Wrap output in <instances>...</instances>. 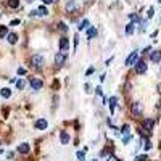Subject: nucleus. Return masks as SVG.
I'll return each instance as SVG.
<instances>
[{
  "label": "nucleus",
  "mask_w": 161,
  "mask_h": 161,
  "mask_svg": "<svg viewBox=\"0 0 161 161\" xmlns=\"http://www.w3.org/2000/svg\"><path fill=\"white\" fill-rule=\"evenodd\" d=\"M131 140H132V135H131V134H127V135L123 137V143H129Z\"/></svg>",
  "instance_id": "nucleus-29"
},
{
  "label": "nucleus",
  "mask_w": 161,
  "mask_h": 161,
  "mask_svg": "<svg viewBox=\"0 0 161 161\" xmlns=\"http://www.w3.org/2000/svg\"><path fill=\"white\" fill-rule=\"evenodd\" d=\"M47 126H48V123H47V119H37L36 121V129L37 131H45L47 129Z\"/></svg>",
  "instance_id": "nucleus-10"
},
{
  "label": "nucleus",
  "mask_w": 161,
  "mask_h": 161,
  "mask_svg": "<svg viewBox=\"0 0 161 161\" xmlns=\"http://www.w3.org/2000/svg\"><path fill=\"white\" fill-rule=\"evenodd\" d=\"M142 113H143V105L140 102H135L134 105H132V114H134V116H140Z\"/></svg>",
  "instance_id": "nucleus-7"
},
{
  "label": "nucleus",
  "mask_w": 161,
  "mask_h": 161,
  "mask_svg": "<svg viewBox=\"0 0 161 161\" xmlns=\"http://www.w3.org/2000/svg\"><path fill=\"white\" fill-rule=\"evenodd\" d=\"M150 60H152L153 63H159V61H161V50H155V52H152Z\"/></svg>",
  "instance_id": "nucleus-11"
},
{
  "label": "nucleus",
  "mask_w": 161,
  "mask_h": 161,
  "mask_svg": "<svg viewBox=\"0 0 161 161\" xmlns=\"http://www.w3.org/2000/svg\"><path fill=\"white\" fill-rule=\"evenodd\" d=\"M29 150H31V148H29V145H27L26 142L18 145V153H21V155H27V153H29Z\"/></svg>",
  "instance_id": "nucleus-12"
},
{
  "label": "nucleus",
  "mask_w": 161,
  "mask_h": 161,
  "mask_svg": "<svg viewBox=\"0 0 161 161\" xmlns=\"http://www.w3.org/2000/svg\"><path fill=\"white\" fill-rule=\"evenodd\" d=\"M18 7H20V0H8V8L16 10Z\"/></svg>",
  "instance_id": "nucleus-18"
},
{
  "label": "nucleus",
  "mask_w": 161,
  "mask_h": 161,
  "mask_svg": "<svg viewBox=\"0 0 161 161\" xmlns=\"http://www.w3.org/2000/svg\"><path fill=\"white\" fill-rule=\"evenodd\" d=\"M87 37L89 39L97 37V29H95V27H89V29H87Z\"/></svg>",
  "instance_id": "nucleus-21"
},
{
  "label": "nucleus",
  "mask_w": 161,
  "mask_h": 161,
  "mask_svg": "<svg viewBox=\"0 0 161 161\" xmlns=\"http://www.w3.org/2000/svg\"><path fill=\"white\" fill-rule=\"evenodd\" d=\"M58 31L60 32H68V26L65 24V23H60V24H58Z\"/></svg>",
  "instance_id": "nucleus-24"
},
{
  "label": "nucleus",
  "mask_w": 161,
  "mask_h": 161,
  "mask_svg": "<svg viewBox=\"0 0 161 161\" xmlns=\"http://www.w3.org/2000/svg\"><path fill=\"white\" fill-rule=\"evenodd\" d=\"M24 85H26V79H18V80H16V89H18V90H23V89H24Z\"/></svg>",
  "instance_id": "nucleus-20"
},
{
  "label": "nucleus",
  "mask_w": 161,
  "mask_h": 161,
  "mask_svg": "<svg viewBox=\"0 0 161 161\" xmlns=\"http://www.w3.org/2000/svg\"><path fill=\"white\" fill-rule=\"evenodd\" d=\"M70 139H71V137H70V134H68L66 131H63L60 134V142L63 143V145H68V143H70Z\"/></svg>",
  "instance_id": "nucleus-13"
},
{
  "label": "nucleus",
  "mask_w": 161,
  "mask_h": 161,
  "mask_svg": "<svg viewBox=\"0 0 161 161\" xmlns=\"http://www.w3.org/2000/svg\"><path fill=\"white\" fill-rule=\"evenodd\" d=\"M143 142H145V150H150V148H152V143L148 142V140H143Z\"/></svg>",
  "instance_id": "nucleus-36"
},
{
  "label": "nucleus",
  "mask_w": 161,
  "mask_h": 161,
  "mask_svg": "<svg viewBox=\"0 0 161 161\" xmlns=\"http://www.w3.org/2000/svg\"><path fill=\"white\" fill-rule=\"evenodd\" d=\"M92 161H98V159H92Z\"/></svg>",
  "instance_id": "nucleus-42"
},
{
  "label": "nucleus",
  "mask_w": 161,
  "mask_h": 161,
  "mask_svg": "<svg viewBox=\"0 0 161 161\" xmlns=\"http://www.w3.org/2000/svg\"><path fill=\"white\" fill-rule=\"evenodd\" d=\"M76 8H77L76 0H68L66 5H65V11H66V13H73V11H76Z\"/></svg>",
  "instance_id": "nucleus-8"
},
{
  "label": "nucleus",
  "mask_w": 161,
  "mask_h": 161,
  "mask_svg": "<svg viewBox=\"0 0 161 161\" xmlns=\"http://www.w3.org/2000/svg\"><path fill=\"white\" fill-rule=\"evenodd\" d=\"M77 45H79V36H76V37H74V50L77 48Z\"/></svg>",
  "instance_id": "nucleus-35"
},
{
  "label": "nucleus",
  "mask_w": 161,
  "mask_h": 161,
  "mask_svg": "<svg viewBox=\"0 0 161 161\" xmlns=\"http://www.w3.org/2000/svg\"><path fill=\"white\" fill-rule=\"evenodd\" d=\"M129 18H131V21H132V23H137V21H139V16H137V15H134V13H132V15H129Z\"/></svg>",
  "instance_id": "nucleus-30"
},
{
  "label": "nucleus",
  "mask_w": 161,
  "mask_h": 161,
  "mask_svg": "<svg viewBox=\"0 0 161 161\" xmlns=\"http://www.w3.org/2000/svg\"><path fill=\"white\" fill-rule=\"evenodd\" d=\"M89 27V20H82V23L77 26V31H84V29H87Z\"/></svg>",
  "instance_id": "nucleus-19"
},
{
  "label": "nucleus",
  "mask_w": 161,
  "mask_h": 161,
  "mask_svg": "<svg viewBox=\"0 0 161 161\" xmlns=\"http://www.w3.org/2000/svg\"><path fill=\"white\" fill-rule=\"evenodd\" d=\"M147 29V21H140V31H145Z\"/></svg>",
  "instance_id": "nucleus-34"
},
{
  "label": "nucleus",
  "mask_w": 161,
  "mask_h": 161,
  "mask_svg": "<svg viewBox=\"0 0 161 161\" xmlns=\"http://www.w3.org/2000/svg\"><path fill=\"white\" fill-rule=\"evenodd\" d=\"M89 2H90V0H89Z\"/></svg>",
  "instance_id": "nucleus-45"
},
{
  "label": "nucleus",
  "mask_w": 161,
  "mask_h": 161,
  "mask_svg": "<svg viewBox=\"0 0 161 161\" xmlns=\"http://www.w3.org/2000/svg\"><path fill=\"white\" fill-rule=\"evenodd\" d=\"M16 24H20V20H13V21H11V24H10V26H16Z\"/></svg>",
  "instance_id": "nucleus-38"
},
{
  "label": "nucleus",
  "mask_w": 161,
  "mask_h": 161,
  "mask_svg": "<svg viewBox=\"0 0 161 161\" xmlns=\"http://www.w3.org/2000/svg\"><path fill=\"white\" fill-rule=\"evenodd\" d=\"M7 34H8V27L7 26H0V39L7 37Z\"/></svg>",
  "instance_id": "nucleus-23"
},
{
  "label": "nucleus",
  "mask_w": 161,
  "mask_h": 161,
  "mask_svg": "<svg viewBox=\"0 0 161 161\" xmlns=\"http://www.w3.org/2000/svg\"><path fill=\"white\" fill-rule=\"evenodd\" d=\"M121 132H123V135H127V134H131V129H129V126H124V127L121 129Z\"/></svg>",
  "instance_id": "nucleus-28"
},
{
  "label": "nucleus",
  "mask_w": 161,
  "mask_h": 161,
  "mask_svg": "<svg viewBox=\"0 0 161 161\" xmlns=\"http://www.w3.org/2000/svg\"><path fill=\"white\" fill-rule=\"evenodd\" d=\"M66 58H68L66 53L58 52V53L55 55V65H56V66H63V65H65V61H66Z\"/></svg>",
  "instance_id": "nucleus-6"
},
{
  "label": "nucleus",
  "mask_w": 161,
  "mask_h": 161,
  "mask_svg": "<svg viewBox=\"0 0 161 161\" xmlns=\"http://www.w3.org/2000/svg\"><path fill=\"white\" fill-rule=\"evenodd\" d=\"M158 92H159V94H161V84H158Z\"/></svg>",
  "instance_id": "nucleus-40"
},
{
  "label": "nucleus",
  "mask_w": 161,
  "mask_h": 161,
  "mask_svg": "<svg viewBox=\"0 0 161 161\" xmlns=\"http://www.w3.org/2000/svg\"><path fill=\"white\" fill-rule=\"evenodd\" d=\"M153 126H155V121L153 119H145V121H143V124H142V129L150 134L152 129H153Z\"/></svg>",
  "instance_id": "nucleus-9"
},
{
  "label": "nucleus",
  "mask_w": 161,
  "mask_h": 161,
  "mask_svg": "<svg viewBox=\"0 0 161 161\" xmlns=\"http://www.w3.org/2000/svg\"><path fill=\"white\" fill-rule=\"evenodd\" d=\"M0 95H2L3 98H10V97H11V90H10L8 87H5V89L0 90Z\"/></svg>",
  "instance_id": "nucleus-17"
},
{
  "label": "nucleus",
  "mask_w": 161,
  "mask_h": 161,
  "mask_svg": "<svg viewBox=\"0 0 161 161\" xmlns=\"http://www.w3.org/2000/svg\"><path fill=\"white\" fill-rule=\"evenodd\" d=\"M68 48H70V39H68L66 36H61L60 37V52L66 53Z\"/></svg>",
  "instance_id": "nucleus-5"
},
{
  "label": "nucleus",
  "mask_w": 161,
  "mask_h": 161,
  "mask_svg": "<svg viewBox=\"0 0 161 161\" xmlns=\"http://www.w3.org/2000/svg\"><path fill=\"white\" fill-rule=\"evenodd\" d=\"M18 74H21V76H24V74H26V70H24V68H20V70H18Z\"/></svg>",
  "instance_id": "nucleus-37"
},
{
  "label": "nucleus",
  "mask_w": 161,
  "mask_h": 161,
  "mask_svg": "<svg viewBox=\"0 0 161 161\" xmlns=\"http://www.w3.org/2000/svg\"><path fill=\"white\" fill-rule=\"evenodd\" d=\"M76 156H77V161H85V155H84V152H77V153H76Z\"/></svg>",
  "instance_id": "nucleus-26"
},
{
  "label": "nucleus",
  "mask_w": 161,
  "mask_h": 161,
  "mask_svg": "<svg viewBox=\"0 0 161 161\" xmlns=\"http://www.w3.org/2000/svg\"><path fill=\"white\" fill-rule=\"evenodd\" d=\"M26 2H27V3H32V2H34V0H26Z\"/></svg>",
  "instance_id": "nucleus-41"
},
{
  "label": "nucleus",
  "mask_w": 161,
  "mask_h": 161,
  "mask_svg": "<svg viewBox=\"0 0 161 161\" xmlns=\"http://www.w3.org/2000/svg\"><path fill=\"white\" fill-rule=\"evenodd\" d=\"M44 5H50V3H53V0H42Z\"/></svg>",
  "instance_id": "nucleus-39"
},
{
  "label": "nucleus",
  "mask_w": 161,
  "mask_h": 161,
  "mask_svg": "<svg viewBox=\"0 0 161 161\" xmlns=\"http://www.w3.org/2000/svg\"><path fill=\"white\" fill-rule=\"evenodd\" d=\"M135 73L137 74H143V73H147V63L143 61V60H137V63H135Z\"/></svg>",
  "instance_id": "nucleus-4"
},
{
  "label": "nucleus",
  "mask_w": 161,
  "mask_h": 161,
  "mask_svg": "<svg viewBox=\"0 0 161 161\" xmlns=\"http://www.w3.org/2000/svg\"><path fill=\"white\" fill-rule=\"evenodd\" d=\"M108 103H110V111L113 114L114 113V108H116V103H118V98H116V97H111V98L108 100Z\"/></svg>",
  "instance_id": "nucleus-15"
},
{
  "label": "nucleus",
  "mask_w": 161,
  "mask_h": 161,
  "mask_svg": "<svg viewBox=\"0 0 161 161\" xmlns=\"http://www.w3.org/2000/svg\"><path fill=\"white\" fill-rule=\"evenodd\" d=\"M94 71H95V68L92 66V68H89L87 71H85V76H90V74H94Z\"/></svg>",
  "instance_id": "nucleus-33"
},
{
  "label": "nucleus",
  "mask_w": 161,
  "mask_h": 161,
  "mask_svg": "<svg viewBox=\"0 0 161 161\" xmlns=\"http://www.w3.org/2000/svg\"><path fill=\"white\" fill-rule=\"evenodd\" d=\"M106 161H119V159H118V156H114V155H108Z\"/></svg>",
  "instance_id": "nucleus-31"
},
{
  "label": "nucleus",
  "mask_w": 161,
  "mask_h": 161,
  "mask_svg": "<svg viewBox=\"0 0 161 161\" xmlns=\"http://www.w3.org/2000/svg\"><path fill=\"white\" fill-rule=\"evenodd\" d=\"M29 84H31V89L32 90H40V89H42V85H44V80L40 79V77H31L29 79Z\"/></svg>",
  "instance_id": "nucleus-2"
},
{
  "label": "nucleus",
  "mask_w": 161,
  "mask_h": 161,
  "mask_svg": "<svg viewBox=\"0 0 161 161\" xmlns=\"http://www.w3.org/2000/svg\"><path fill=\"white\" fill-rule=\"evenodd\" d=\"M158 2H159V3H161V0H158Z\"/></svg>",
  "instance_id": "nucleus-44"
},
{
  "label": "nucleus",
  "mask_w": 161,
  "mask_h": 161,
  "mask_svg": "<svg viewBox=\"0 0 161 161\" xmlns=\"http://www.w3.org/2000/svg\"><path fill=\"white\" fill-rule=\"evenodd\" d=\"M153 13H155V10H153V7H150V8H148V11H147V18L148 20L153 18Z\"/></svg>",
  "instance_id": "nucleus-27"
},
{
  "label": "nucleus",
  "mask_w": 161,
  "mask_h": 161,
  "mask_svg": "<svg viewBox=\"0 0 161 161\" xmlns=\"http://www.w3.org/2000/svg\"><path fill=\"white\" fill-rule=\"evenodd\" d=\"M137 60H139V53H137V52H131V55L126 58L124 65H126V66H134L135 63H137Z\"/></svg>",
  "instance_id": "nucleus-3"
},
{
  "label": "nucleus",
  "mask_w": 161,
  "mask_h": 161,
  "mask_svg": "<svg viewBox=\"0 0 161 161\" xmlns=\"http://www.w3.org/2000/svg\"><path fill=\"white\" fill-rule=\"evenodd\" d=\"M148 159V155H139V156H135L134 161H147Z\"/></svg>",
  "instance_id": "nucleus-25"
},
{
  "label": "nucleus",
  "mask_w": 161,
  "mask_h": 161,
  "mask_svg": "<svg viewBox=\"0 0 161 161\" xmlns=\"http://www.w3.org/2000/svg\"><path fill=\"white\" fill-rule=\"evenodd\" d=\"M108 153H110V150H108V148H105V150H102L100 156H102V158H105V156H108Z\"/></svg>",
  "instance_id": "nucleus-32"
},
{
  "label": "nucleus",
  "mask_w": 161,
  "mask_h": 161,
  "mask_svg": "<svg viewBox=\"0 0 161 161\" xmlns=\"http://www.w3.org/2000/svg\"><path fill=\"white\" fill-rule=\"evenodd\" d=\"M37 15H39V16H47V15H48L47 7H45V5H40V7L37 8Z\"/></svg>",
  "instance_id": "nucleus-16"
},
{
  "label": "nucleus",
  "mask_w": 161,
  "mask_h": 161,
  "mask_svg": "<svg viewBox=\"0 0 161 161\" xmlns=\"http://www.w3.org/2000/svg\"><path fill=\"white\" fill-rule=\"evenodd\" d=\"M0 18H2V13H0Z\"/></svg>",
  "instance_id": "nucleus-43"
},
{
  "label": "nucleus",
  "mask_w": 161,
  "mask_h": 161,
  "mask_svg": "<svg viewBox=\"0 0 161 161\" xmlns=\"http://www.w3.org/2000/svg\"><path fill=\"white\" fill-rule=\"evenodd\" d=\"M44 56H40V55H32L31 58H29V65L34 68V70H40V68H44Z\"/></svg>",
  "instance_id": "nucleus-1"
},
{
  "label": "nucleus",
  "mask_w": 161,
  "mask_h": 161,
  "mask_svg": "<svg viewBox=\"0 0 161 161\" xmlns=\"http://www.w3.org/2000/svg\"><path fill=\"white\" fill-rule=\"evenodd\" d=\"M7 39H8V44L15 45L16 42H18V34H15V32H10V34H7Z\"/></svg>",
  "instance_id": "nucleus-14"
},
{
  "label": "nucleus",
  "mask_w": 161,
  "mask_h": 161,
  "mask_svg": "<svg viewBox=\"0 0 161 161\" xmlns=\"http://www.w3.org/2000/svg\"><path fill=\"white\" fill-rule=\"evenodd\" d=\"M134 23H129L127 26H126V34H127V36H131V34H134Z\"/></svg>",
  "instance_id": "nucleus-22"
}]
</instances>
